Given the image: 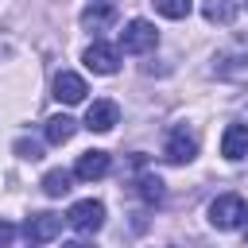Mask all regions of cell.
<instances>
[{"instance_id": "cell-12", "label": "cell", "mask_w": 248, "mask_h": 248, "mask_svg": "<svg viewBox=\"0 0 248 248\" xmlns=\"http://www.w3.org/2000/svg\"><path fill=\"white\" fill-rule=\"evenodd\" d=\"M244 62H248V39H236V46L213 54V74H232V70H240Z\"/></svg>"}, {"instance_id": "cell-13", "label": "cell", "mask_w": 248, "mask_h": 248, "mask_svg": "<svg viewBox=\"0 0 248 248\" xmlns=\"http://www.w3.org/2000/svg\"><path fill=\"white\" fill-rule=\"evenodd\" d=\"M112 19H116V12H112L105 0H93V4L81 12V27H89V31H105Z\"/></svg>"}, {"instance_id": "cell-1", "label": "cell", "mask_w": 248, "mask_h": 248, "mask_svg": "<svg viewBox=\"0 0 248 248\" xmlns=\"http://www.w3.org/2000/svg\"><path fill=\"white\" fill-rule=\"evenodd\" d=\"M209 225L229 232V229H244L248 232V205L240 194H221L209 202Z\"/></svg>"}, {"instance_id": "cell-16", "label": "cell", "mask_w": 248, "mask_h": 248, "mask_svg": "<svg viewBox=\"0 0 248 248\" xmlns=\"http://www.w3.org/2000/svg\"><path fill=\"white\" fill-rule=\"evenodd\" d=\"M190 8H194V0H155V12L167 19H186Z\"/></svg>"}, {"instance_id": "cell-19", "label": "cell", "mask_w": 248, "mask_h": 248, "mask_svg": "<svg viewBox=\"0 0 248 248\" xmlns=\"http://www.w3.org/2000/svg\"><path fill=\"white\" fill-rule=\"evenodd\" d=\"M12 240H16V225L0 217V248H12Z\"/></svg>"}, {"instance_id": "cell-20", "label": "cell", "mask_w": 248, "mask_h": 248, "mask_svg": "<svg viewBox=\"0 0 248 248\" xmlns=\"http://www.w3.org/2000/svg\"><path fill=\"white\" fill-rule=\"evenodd\" d=\"M62 248H93V244H89V240H66Z\"/></svg>"}, {"instance_id": "cell-11", "label": "cell", "mask_w": 248, "mask_h": 248, "mask_svg": "<svg viewBox=\"0 0 248 248\" xmlns=\"http://www.w3.org/2000/svg\"><path fill=\"white\" fill-rule=\"evenodd\" d=\"M74 132H78V120H74V116H66V112H58V116H50V120L43 124V136H46V143H54V147L70 143V140H74Z\"/></svg>"}, {"instance_id": "cell-3", "label": "cell", "mask_w": 248, "mask_h": 248, "mask_svg": "<svg viewBox=\"0 0 248 248\" xmlns=\"http://www.w3.org/2000/svg\"><path fill=\"white\" fill-rule=\"evenodd\" d=\"M155 43H159V31H155V23H147V19H132V23H124V31H120L124 54H147V50H155Z\"/></svg>"}, {"instance_id": "cell-2", "label": "cell", "mask_w": 248, "mask_h": 248, "mask_svg": "<svg viewBox=\"0 0 248 248\" xmlns=\"http://www.w3.org/2000/svg\"><path fill=\"white\" fill-rule=\"evenodd\" d=\"M198 155V132L190 128V124H174L170 132H167V143H163V159L167 163H190Z\"/></svg>"}, {"instance_id": "cell-6", "label": "cell", "mask_w": 248, "mask_h": 248, "mask_svg": "<svg viewBox=\"0 0 248 248\" xmlns=\"http://www.w3.org/2000/svg\"><path fill=\"white\" fill-rule=\"evenodd\" d=\"M108 167H112L108 151L93 147V151H81V155H78V163H74V178L93 182V178H105V174H108Z\"/></svg>"}, {"instance_id": "cell-17", "label": "cell", "mask_w": 248, "mask_h": 248, "mask_svg": "<svg viewBox=\"0 0 248 248\" xmlns=\"http://www.w3.org/2000/svg\"><path fill=\"white\" fill-rule=\"evenodd\" d=\"M140 194H143L147 202H159V198H163V178H155V174H143V178H140Z\"/></svg>"}, {"instance_id": "cell-21", "label": "cell", "mask_w": 248, "mask_h": 248, "mask_svg": "<svg viewBox=\"0 0 248 248\" xmlns=\"http://www.w3.org/2000/svg\"><path fill=\"white\" fill-rule=\"evenodd\" d=\"M244 8H248V0H244Z\"/></svg>"}, {"instance_id": "cell-18", "label": "cell", "mask_w": 248, "mask_h": 248, "mask_svg": "<svg viewBox=\"0 0 248 248\" xmlns=\"http://www.w3.org/2000/svg\"><path fill=\"white\" fill-rule=\"evenodd\" d=\"M16 155L35 163V159H43V147H39V143H31V140H19V143H16Z\"/></svg>"}, {"instance_id": "cell-8", "label": "cell", "mask_w": 248, "mask_h": 248, "mask_svg": "<svg viewBox=\"0 0 248 248\" xmlns=\"http://www.w3.org/2000/svg\"><path fill=\"white\" fill-rule=\"evenodd\" d=\"M85 78L81 74H74V70H58L54 74V97L62 101V105H81L85 101Z\"/></svg>"}, {"instance_id": "cell-7", "label": "cell", "mask_w": 248, "mask_h": 248, "mask_svg": "<svg viewBox=\"0 0 248 248\" xmlns=\"http://www.w3.org/2000/svg\"><path fill=\"white\" fill-rule=\"evenodd\" d=\"M62 221L66 217H58V213H31L27 225H23V232H27L31 244H46V240H54L62 232Z\"/></svg>"}, {"instance_id": "cell-5", "label": "cell", "mask_w": 248, "mask_h": 248, "mask_svg": "<svg viewBox=\"0 0 248 248\" xmlns=\"http://www.w3.org/2000/svg\"><path fill=\"white\" fill-rule=\"evenodd\" d=\"M81 62H85V70H93V74H116L120 70V50L116 46H108V43H89L85 46V54H81Z\"/></svg>"}, {"instance_id": "cell-15", "label": "cell", "mask_w": 248, "mask_h": 248, "mask_svg": "<svg viewBox=\"0 0 248 248\" xmlns=\"http://www.w3.org/2000/svg\"><path fill=\"white\" fill-rule=\"evenodd\" d=\"M70 182H74V174L70 170H62V167H54V170H46L43 174V194L46 198H62V194H70Z\"/></svg>"}, {"instance_id": "cell-4", "label": "cell", "mask_w": 248, "mask_h": 248, "mask_svg": "<svg viewBox=\"0 0 248 248\" xmlns=\"http://www.w3.org/2000/svg\"><path fill=\"white\" fill-rule=\"evenodd\" d=\"M66 221H70L78 232H97V229L105 225V205H101L97 198H81V202H74V205H70Z\"/></svg>"}, {"instance_id": "cell-9", "label": "cell", "mask_w": 248, "mask_h": 248, "mask_svg": "<svg viewBox=\"0 0 248 248\" xmlns=\"http://www.w3.org/2000/svg\"><path fill=\"white\" fill-rule=\"evenodd\" d=\"M116 120H120V108H116V101H93L89 108H85V128L89 132H112L116 128Z\"/></svg>"}, {"instance_id": "cell-14", "label": "cell", "mask_w": 248, "mask_h": 248, "mask_svg": "<svg viewBox=\"0 0 248 248\" xmlns=\"http://www.w3.org/2000/svg\"><path fill=\"white\" fill-rule=\"evenodd\" d=\"M202 16H205L209 23L229 27V23L236 19V0H202Z\"/></svg>"}, {"instance_id": "cell-10", "label": "cell", "mask_w": 248, "mask_h": 248, "mask_svg": "<svg viewBox=\"0 0 248 248\" xmlns=\"http://www.w3.org/2000/svg\"><path fill=\"white\" fill-rule=\"evenodd\" d=\"M221 155L229 163H240L248 159V124H229L221 132Z\"/></svg>"}]
</instances>
